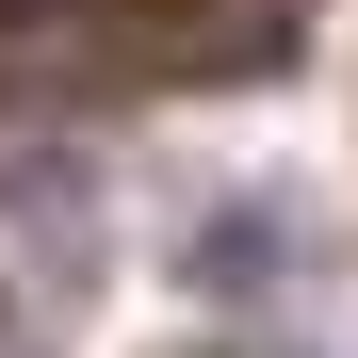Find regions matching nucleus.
<instances>
[{
    "label": "nucleus",
    "instance_id": "obj_1",
    "mask_svg": "<svg viewBox=\"0 0 358 358\" xmlns=\"http://www.w3.org/2000/svg\"><path fill=\"white\" fill-rule=\"evenodd\" d=\"M196 358H277V342H196Z\"/></svg>",
    "mask_w": 358,
    "mask_h": 358
}]
</instances>
